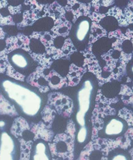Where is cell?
Masks as SVG:
<instances>
[{
	"instance_id": "7a4b0ae2",
	"label": "cell",
	"mask_w": 133,
	"mask_h": 160,
	"mask_svg": "<svg viewBox=\"0 0 133 160\" xmlns=\"http://www.w3.org/2000/svg\"><path fill=\"white\" fill-rule=\"evenodd\" d=\"M11 65L23 75H30L36 68L37 63L30 54L22 49H17L11 52L8 56Z\"/></svg>"
},
{
	"instance_id": "ba28073f",
	"label": "cell",
	"mask_w": 133,
	"mask_h": 160,
	"mask_svg": "<svg viewBox=\"0 0 133 160\" xmlns=\"http://www.w3.org/2000/svg\"><path fill=\"white\" fill-rule=\"evenodd\" d=\"M55 150L56 151V153L59 155H65L71 152L73 147H71V139L67 135L64 134L58 135L55 137Z\"/></svg>"
},
{
	"instance_id": "3957f363",
	"label": "cell",
	"mask_w": 133,
	"mask_h": 160,
	"mask_svg": "<svg viewBox=\"0 0 133 160\" xmlns=\"http://www.w3.org/2000/svg\"><path fill=\"white\" fill-rule=\"evenodd\" d=\"M92 22L86 16L80 17L73 25L69 37L78 50H83L88 43Z\"/></svg>"
},
{
	"instance_id": "52a82bcc",
	"label": "cell",
	"mask_w": 133,
	"mask_h": 160,
	"mask_svg": "<svg viewBox=\"0 0 133 160\" xmlns=\"http://www.w3.org/2000/svg\"><path fill=\"white\" fill-rule=\"evenodd\" d=\"M84 84L83 88L80 89L78 94V100L80 105V113L85 114L90 109V96L92 93L91 89L92 88V85L89 84Z\"/></svg>"
},
{
	"instance_id": "5bb4252c",
	"label": "cell",
	"mask_w": 133,
	"mask_h": 160,
	"mask_svg": "<svg viewBox=\"0 0 133 160\" xmlns=\"http://www.w3.org/2000/svg\"><path fill=\"white\" fill-rule=\"evenodd\" d=\"M81 2H83V3H88V2H90L91 1H92V0H77Z\"/></svg>"
},
{
	"instance_id": "277c9868",
	"label": "cell",
	"mask_w": 133,
	"mask_h": 160,
	"mask_svg": "<svg viewBox=\"0 0 133 160\" xmlns=\"http://www.w3.org/2000/svg\"><path fill=\"white\" fill-rule=\"evenodd\" d=\"M127 129L126 121L118 117H108L104 120L98 135L104 139H116L122 136Z\"/></svg>"
},
{
	"instance_id": "4fadbf2b",
	"label": "cell",
	"mask_w": 133,
	"mask_h": 160,
	"mask_svg": "<svg viewBox=\"0 0 133 160\" xmlns=\"http://www.w3.org/2000/svg\"><path fill=\"white\" fill-rule=\"evenodd\" d=\"M25 0H7L8 4L11 6H18L21 5Z\"/></svg>"
},
{
	"instance_id": "30bf717a",
	"label": "cell",
	"mask_w": 133,
	"mask_h": 160,
	"mask_svg": "<svg viewBox=\"0 0 133 160\" xmlns=\"http://www.w3.org/2000/svg\"><path fill=\"white\" fill-rule=\"evenodd\" d=\"M12 124V120L7 115H0V132H7Z\"/></svg>"
},
{
	"instance_id": "9c48e42d",
	"label": "cell",
	"mask_w": 133,
	"mask_h": 160,
	"mask_svg": "<svg viewBox=\"0 0 133 160\" xmlns=\"http://www.w3.org/2000/svg\"><path fill=\"white\" fill-rule=\"evenodd\" d=\"M63 79H62V77H61L58 74L55 72L52 75L50 74V78L48 81L52 88H53L54 89H58L61 87H62L63 84H62V82L63 81Z\"/></svg>"
},
{
	"instance_id": "5b68a950",
	"label": "cell",
	"mask_w": 133,
	"mask_h": 160,
	"mask_svg": "<svg viewBox=\"0 0 133 160\" xmlns=\"http://www.w3.org/2000/svg\"><path fill=\"white\" fill-rule=\"evenodd\" d=\"M19 146L16 140L7 132L0 136V160H16L19 156Z\"/></svg>"
},
{
	"instance_id": "6da1fadb",
	"label": "cell",
	"mask_w": 133,
	"mask_h": 160,
	"mask_svg": "<svg viewBox=\"0 0 133 160\" xmlns=\"http://www.w3.org/2000/svg\"><path fill=\"white\" fill-rule=\"evenodd\" d=\"M0 85L4 96L23 115L35 117L39 113L43 99L35 89L10 80L3 81Z\"/></svg>"
},
{
	"instance_id": "8992f818",
	"label": "cell",
	"mask_w": 133,
	"mask_h": 160,
	"mask_svg": "<svg viewBox=\"0 0 133 160\" xmlns=\"http://www.w3.org/2000/svg\"><path fill=\"white\" fill-rule=\"evenodd\" d=\"M31 160H50L51 154L48 144L42 139L36 140L32 147Z\"/></svg>"
},
{
	"instance_id": "7c38bea8",
	"label": "cell",
	"mask_w": 133,
	"mask_h": 160,
	"mask_svg": "<svg viewBox=\"0 0 133 160\" xmlns=\"http://www.w3.org/2000/svg\"><path fill=\"white\" fill-rule=\"evenodd\" d=\"M88 133H87V129L86 128H82L78 131L77 134V141L79 143H83L87 138Z\"/></svg>"
},
{
	"instance_id": "8fae6325",
	"label": "cell",
	"mask_w": 133,
	"mask_h": 160,
	"mask_svg": "<svg viewBox=\"0 0 133 160\" xmlns=\"http://www.w3.org/2000/svg\"><path fill=\"white\" fill-rule=\"evenodd\" d=\"M111 160H128L129 158L127 156V153L123 150H114L111 153V155L109 157Z\"/></svg>"
}]
</instances>
